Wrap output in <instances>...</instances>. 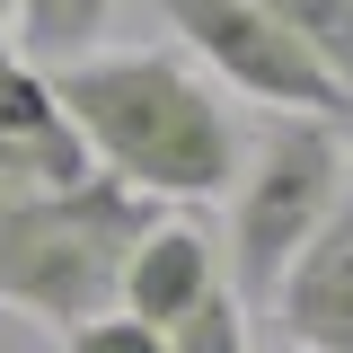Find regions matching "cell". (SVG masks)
Listing matches in <instances>:
<instances>
[{
    "instance_id": "cell-2",
    "label": "cell",
    "mask_w": 353,
    "mask_h": 353,
    "mask_svg": "<svg viewBox=\"0 0 353 353\" xmlns=\"http://www.w3.org/2000/svg\"><path fill=\"white\" fill-rule=\"evenodd\" d=\"M53 97L88 141V159L150 203H221L248 168V132L230 115L221 80L168 44L80 53L53 71Z\"/></svg>"
},
{
    "instance_id": "cell-5",
    "label": "cell",
    "mask_w": 353,
    "mask_h": 353,
    "mask_svg": "<svg viewBox=\"0 0 353 353\" xmlns=\"http://www.w3.org/2000/svg\"><path fill=\"white\" fill-rule=\"evenodd\" d=\"M221 292H230V274H221V248L194 230V221L159 212L141 239H132L124 256V283H115V309L124 318H141V327H159V336H176L194 309H212Z\"/></svg>"
},
{
    "instance_id": "cell-10",
    "label": "cell",
    "mask_w": 353,
    "mask_h": 353,
    "mask_svg": "<svg viewBox=\"0 0 353 353\" xmlns=\"http://www.w3.org/2000/svg\"><path fill=\"white\" fill-rule=\"evenodd\" d=\"M168 353H248V309L221 292L212 309H194V318L168 336Z\"/></svg>"
},
{
    "instance_id": "cell-1",
    "label": "cell",
    "mask_w": 353,
    "mask_h": 353,
    "mask_svg": "<svg viewBox=\"0 0 353 353\" xmlns=\"http://www.w3.org/2000/svg\"><path fill=\"white\" fill-rule=\"evenodd\" d=\"M168 203L132 194L88 159L71 132L53 71L0 36V309L36 327H80L115 309L132 239Z\"/></svg>"
},
{
    "instance_id": "cell-12",
    "label": "cell",
    "mask_w": 353,
    "mask_h": 353,
    "mask_svg": "<svg viewBox=\"0 0 353 353\" xmlns=\"http://www.w3.org/2000/svg\"><path fill=\"white\" fill-rule=\"evenodd\" d=\"M274 353H309V345H274Z\"/></svg>"
},
{
    "instance_id": "cell-8",
    "label": "cell",
    "mask_w": 353,
    "mask_h": 353,
    "mask_svg": "<svg viewBox=\"0 0 353 353\" xmlns=\"http://www.w3.org/2000/svg\"><path fill=\"white\" fill-rule=\"evenodd\" d=\"M256 9L283 36H301L309 53L327 62V80L353 97V0H256Z\"/></svg>"
},
{
    "instance_id": "cell-11",
    "label": "cell",
    "mask_w": 353,
    "mask_h": 353,
    "mask_svg": "<svg viewBox=\"0 0 353 353\" xmlns=\"http://www.w3.org/2000/svg\"><path fill=\"white\" fill-rule=\"evenodd\" d=\"M9 18H18V0H0V27H9Z\"/></svg>"
},
{
    "instance_id": "cell-6",
    "label": "cell",
    "mask_w": 353,
    "mask_h": 353,
    "mask_svg": "<svg viewBox=\"0 0 353 353\" xmlns=\"http://www.w3.org/2000/svg\"><path fill=\"white\" fill-rule=\"evenodd\" d=\"M265 309L283 318V345L353 353V194L336 203V221L309 239L301 256L283 265V283H274Z\"/></svg>"
},
{
    "instance_id": "cell-4",
    "label": "cell",
    "mask_w": 353,
    "mask_h": 353,
    "mask_svg": "<svg viewBox=\"0 0 353 353\" xmlns=\"http://www.w3.org/2000/svg\"><path fill=\"white\" fill-rule=\"evenodd\" d=\"M168 18V36L185 44L194 71H212L230 97H256L265 115H327L353 132V97L327 80V62L301 36H283L256 0H150Z\"/></svg>"
},
{
    "instance_id": "cell-9",
    "label": "cell",
    "mask_w": 353,
    "mask_h": 353,
    "mask_svg": "<svg viewBox=\"0 0 353 353\" xmlns=\"http://www.w3.org/2000/svg\"><path fill=\"white\" fill-rule=\"evenodd\" d=\"M62 353H168V336L141 327V318H124V309H97L80 327H62Z\"/></svg>"
},
{
    "instance_id": "cell-3",
    "label": "cell",
    "mask_w": 353,
    "mask_h": 353,
    "mask_svg": "<svg viewBox=\"0 0 353 353\" xmlns=\"http://www.w3.org/2000/svg\"><path fill=\"white\" fill-rule=\"evenodd\" d=\"M345 194H353V132L327 124V115H274L256 132L239 185H230V239H221L230 301L265 309L283 265L336 221Z\"/></svg>"
},
{
    "instance_id": "cell-7",
    "label": "cell",
    "mask_w": 353,
    "mask_h": 353,
    "mask_svg": "<svg viewBox=\"0 0 353 353\" xmlns=\"http://www.w3.org/2000/svg\"><path fill=\"white\" fill-rule=\"evenodd\" d=\"M106 18H115V0H18V18H9V27H18V53H27V62L62 71V62L97 53Z\"/></svg>"
}]
</instances>
